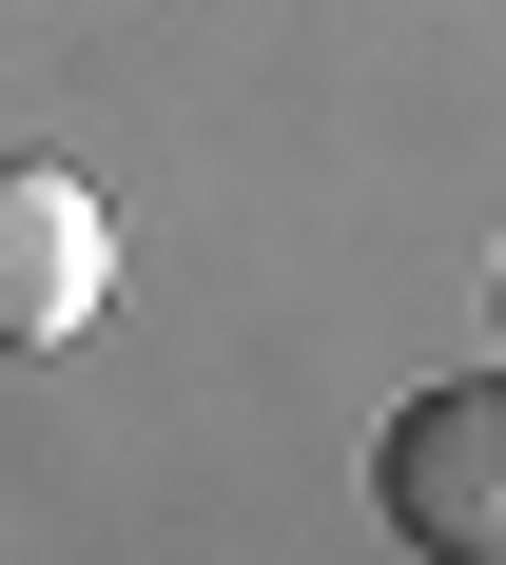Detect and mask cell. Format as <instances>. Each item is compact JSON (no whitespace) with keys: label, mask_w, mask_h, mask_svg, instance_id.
<instances>
[{"label":"cell","mask_w":506,"mask_h":565,"mask_svg":"<svg viewBox=\"0 0 506 565\" xmlns=\"http://www.w3.org/2000/svg\"><path fill=\"white\" fill-rule=\"evenodd\" d=\"M370 508L429 565H506V391H409L370 449Z\"/></svg>","instance_id":"cell-1"},{"label":"cell","mask_w":506,"mask_h":565,"mask_svg":"<svg viewBox=\"0 0 506 565\" xmlns=\"http://www.w3.org/2000/svg\"><path fill=\"white\" fill-rule=\"evenodd\" d=\"M98 292H117V215H98L58 157H0V351L98 332Z\"/></svg>","instance_id":"cell-2"}]
</instances>
